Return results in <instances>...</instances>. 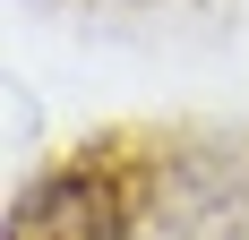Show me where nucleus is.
I'll list each match as a JSON object with an SVG mask.
<instances>
[{
    "instance_id": "f257e3e1",
    "label": "nucleus",
    "mask_w": 249,
    "mask_h": 240,
    "mask_svg": "<svg viewBox=\"0 0 249 240\" xmlns=\"http://www.w3.org/2000/svg\"><path fill=\"white\" fill-rule=\"evenodd\" d=\"M138 240H249V129H155Z\"/></svg>"
},
{
    "instance_id": "f03ea898",
    "label": "nucleus",
    "mask_w": 249,
    "mask_h": 240,
    "mask_svg": "<svg viewBox=\"0 0 249 240\" xmlns=\"http://www.w3.org/2000/svg\"><path fill=\"white\" fill-rule=\"evenodd\" d=\"M138 163L146 137H95L43 163L9 206V240H138Z\"/></svg>"
}]
</instances>
